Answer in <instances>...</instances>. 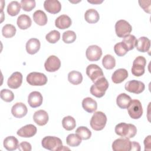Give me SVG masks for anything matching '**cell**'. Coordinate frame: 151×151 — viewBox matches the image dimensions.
<instances>
[{
  "label": "cell",
  "mask_w": 151,
  "mask_h": 151,
  "mask_svg": "<svg viewBox=\"0 0 151 151\" xmlns=\"http://www.w3.org/2000/svg\"><path fill=\"white\" fill-rule=\"evenodd\" d=\"M81 139L78 134L71 133L67 136L66 138L67 144L71 147H77L81 143Z\"/></svg>",
  "instance_id": "cell-36"
},
{
  "label": "cell",
  "mask_w": 151,
  "mask_h": 151,
  "mask_svg": "<svg viewBox=\"0 0 151 151\" xmlns=\"http://www.w3.org/2000/svg\"><path fill=\"white\" fill-rule=\"evenodd\" d=\"M124 87L127 91L137 94L142 93L144 91L145 86V84L142 81L133 80L127 81L125 84Z\"/></svg>",
  "instance_id": "cell-10"
},
{
  "label": "cell",
  "mask_w": 151,
  "mask_h": 151,
  "mask_svg": "<svg viewBox=\"0 0 151 151\" xmlns=\"http://www.w3.org/2000/svg\"><path fill=\"white\" fill-rule=\"evenodd\" d=\"M33 119L34 122L38 126H44L48 122V114L46 111L44 110H39L34 113Z\"/></svg>",
  "instance_id": "cell-19"
},
{
  "label": "cell",
  "mask_w": 151,
  "mask_h": 151,
  "mask_svg": "<svg viewBox=\"0 0 151 151\" xmlns=\"http://www.w3.org/2000/svg\"><path fill=\"white\" fill-rule=\"evenodd\" d=\"M18 149L20 151H31L32 147L29 142L24 141L19 144Z\"/></svg>",
  "instance_id": "cell-44"
},
{
  "label": "cell",
  "mask_w": 151,
  "mask_h": 151,
  "mask_svg": "<svg viewBox=\"0 0 151 151\" xmlns=\"http://www.w3.org/2000/svg\"><path fill=\"white\" fill-rule=\"evenodd\" d=\"M127 111L130 117L133 119H139L143 114V108L139 100H132L127 107Z\"/></svg>",
  "instance_id": "cell-7"
},
{
  "label": "cell",
  "mask_w": 151,
  "mask_h": 151,
  "mask_svg": "<svg viewBox=\"0 0 151 151\" xmlns=\"http://www.w3.org/2000/svg\"><path fill=\"white\" fill-rule=\"evenodd\" d=\"M43 101L42 94L37 91H32L29 93L28 97V103L29 105L32 108L40 107Z\"/></svg>",
  "instance_id": "cell-16"
},
{
  "label": "cell",
  "mask_w": 151,
  "mask_h": 151,
  "mask_svg": "<svg viewBox=\"0 0 151 151\" xmlns=\"http://www.w3.org/2000/svg\"><path fill=\"white\" fill-rule=\"evenodd\" d=\"M131 101V97L124 93L119 94L116 99V103L117 106L122 109H127Z\"/></svg>",
  "instance_id": "cell-25"
},
{
  "label": "cell",
  "mask_w": 151,
  "mask_h": 151,
  "mask_svg": "<svg viewBox=\"0 0 151 151\" xmlns=\"http://www.w3.org/2000/svg\"><path fill=\"white\" fill-rule=\"evenodd\" d=\"M107 123V117L102 111L95 112L90 120L91 127L96 131L101 130L104 129Z\"/></svg>",
  "instance_id": "cell-4"
},
{
  "label": "cell",
  "mask_w": 151,
  "mask_h": 151,
  "mask_svg": "<svg viewBox=\"0 0 151 151\" xmlns=\"http://www.w3.org/2000/svg\"><path fill=\"white\" fill-rule=\"evenodd\" d=\"M61 67V61L55 55H50L44 63V67L48 72H55Z\"/></svg>",
  "instance_id": "cell-13"
},
{
  "label": "cell",
  "mask_w": 151,
  "mask_h": 151,
  "mask_svg": "<svg viewBox=\"0 0 151 151\" xmlns=\"http://www.w3.org/2000/svg\"><path fill=\"white\" fill-rule=\"evenodd\" d=\"M114 51L116 55L119 57L124 56L128 52L126 48V47L122 42H118L114 45Z\"/></svg>",
  "instance_id": "cell-42"
},
{
  "label": "cell",
  "mask_w": 151,
  "mask_h": 151,
  "mask_svg": "<svg viewBox=\"0 0 151 151\" xmlns=\"http://www.w3.org/2000/svg\"><path fill=\"white\" fill-rule=\"evenodd\" d=\"M108 87L109 83L107 79L104 77H103L97 80L91 86L90 89V93L97 98H100L104 96Z\"/></svg>",
  "instance_id": "cell-2"
},
{
  "label": "cell",
  "mask_w": 151,
  "mask_h": 151,
  "mask_svg": "<svg viewBox=\"0 0 151 151\" xmlns=\"http://www.w3.org/2000/svg\"><path fill=\"white\" fill-rule=\"evenodd\" d=\"M63 41L66 44H71L76 40V34L73 31L68 30L63 34Z\"/></svg>",
  "instance_id": "cell-39"
},
{
  "label": "cell",
  "mask_w": 151,
  "mask_h": 151,
  "mask_svg": "<svg viewBox=\"0 0 151 151\" xmlns=\"http://www.w3.org/2000/svg\"><path fill=\"white\" fill-rule=\"evenodd\" d=\"M3 144L4 147L9 151L16 150L19 146L18 139L13 136L6 137L4 139Z\"/></svg>",
  "instance_id": "cell-26"
},
{
  "label": "cell",
  "mask_w": 151,
  "mask_h": 151,
  "mask_svg": "<svg viewBox=\"0 0 151 151\" xmlns=\"http://www.w3.org/2000/svg\"><path fill=\"white\" fill-rule=\"evenodd\" d=\"M139 4L140 6L147 13L150 14V6H151V1H139Z\"/></svg>",
  "instance_id": "cell-43"
},
{
  "label": "cell",
  "mask_w": 151,
  "mask_h": 151,
  "mask_svg": "<svg viewBox=\"0 0 151 151\" xmlns=\"http://www.w3.org/2000/svg\"><path fill=\"white\" fill-rule=\"evenodd\" d=\"M71 24L72 21L70 17L64 14L57 17L55 21V27L61 29H64L69 28Z\"/></svg>",
  "instance_id": "cell-21"
},
{
  "label": "cell",
  "mask_w": 151,
  "mask_h": 151,
  "mask_svg": "<svg viewBox=\"0 0 151 151\" xmlns=\"http://www.w3.org/2000/svg\"><path fill=\"white\" fill-rule=\"evenodd\" d=\"M86 55L90 61H98L102 55V50L98 45H90L86 50Z\"/></svg>",
  "instance_id": "cell-12"
},
{
  "label": "cell",
  "mask_w": 151,
  "mask_h": 151,
  "mask_svg": "<svg viewBox=\"0 0 151 151\" xmlns=\"http://www.w3.org/2000/svg\"><path fill=\"white\" fill-rule=\"evenodd\" d=\"M146 64V60L143 56L137 57L133 63L132 67V74L136 77L142 76L145 71V66Z\"/></svg>",
  "instance_id": "cell-8"
},
{
  "label": "cell",
  "mask_w": 151,
  "mask_h": 151,
  "mask_svg": "<svg viewBox=\"0 0 151 151\" xmlns=\"http://www.w3.org/2000/svg\"><path fill=\"white\" fill-rule=\"evenodd\" d=\"M86 74L93 83L104 77L102 69L99 65L94 64H90L87 67Z\"/></svg>",
  "instance_id": "cell-9"
},
{
  "label": "cell",
  "mask_w": 151,
  "mask_h": 151,
  "mask_svg": "<svg viewBox=\"0 0 151 151\" xmlns=\"http://www.w3.org/2000/svg\"><path fill=\"white\" fill-rule=\"evenodd\" d=\"M132 31L131 25L126 20L120 19L115 24V31L117 37L124 38L130 34Z\"/></svg>",
  "instance_id": "cell-6"
},
{
  "label": "cell",
  "mask_w": 151,
  "mask_h": 151,
  "mask_svg": "<svg viewBox=\"0 0 151 151\" xmlns=\"http://www.w3.org/2000/svg\"><path fill=\"white\" fill-rule=\"evenodd\" d=\"M17 24L21 29H27L31 27L32 21L28 15L22 14L18 17Z\"/></svg>",
  "instance_id": "cell-27"
},
{
  "label": "cell",
  "mask_w": 151,
  "mask_h": 151,
  "mask_svg": "<svg viewBox=\"0 0 151 151\" xmlns=\"http://www.w3.org/2000/svg\"><path fill=\"white\" fill-rule=\"evenodd\" d=\"M40 47V41L37 38H31L26 43L27 52L31 55L36 54L39 51Z\"/></svg>",
  "instance_id": "cell-22"
},
{
  "label": "cell",
  "mask_w": 151,
  "mask_h": 151,
  "mask_svg": "<svg viewBox=\"0 0 151 151\" xmlns=\"http://www.w3.org/2000/svg\"><path fill=\"white\" fill-rule=\"evenodd\" d=\"M88 2H90V3H91V4H100V3H101L103 1H94V2H91V1H88Z\"/></svg>",
  "instance_id": "cell-47"
},
{
  "label": "cell",
  "mask_w": 151,
  "mask_h": 151,
  "mask_svg": "<svg viewBox=\"0 0 151 151\" xmlns=\"http://www.w3.org/2000/svg\"><path fill=\"white\" fill-rule=\"evenodd\" d=\"M84 19L90 24H95L99 21L100 15L96 9H89L84 14Z\"/></svg>",
  "instance_id": "cell-28"
},
{
  "label": "cell",
  "mask_w": 151,
  "mask_h": 151,
  "mask_svg": "<svg viewBox=\"0 0 151 151\" xmlns=\"http://www.w3.org/2000/svg\"><path fill=\"white\" fill-rule=\"evenodd\" d=\"M62 125L64 129L66 130H72L76 127V120L74 118L70 116L64 117L62 120Z\"/></svg>",
  "instance_id": "cell-33"
},
{
  "label": "cell",
  "mask_w": 151,
  "mask_h": 151,
  "mask_svg": "<svg viewBox=\"0 0 151 151\" xmlns=\"http://www.w3.org/2000/svg\"><path fill=\"white\" fill-rule=\"evenodd\" d=\"M22 83V75L20 72L16 71L13 73L8 78L7 84L8 87L12 89L19 88Z\"/></svg>",
  "instance_id": "cell-14"
},
{
  "label": "cell",
  "mask_w": 151,
  "mask_h": 151,
  "mask_svg": "<svg viewBox=\"0 0 151 151\" xmlns=\"http://www.w3.org/2000/svg\"><path fill=\"white\" fill-rule=\"evenodd\" d=\"M128 77V72L124 68H119L112 74L111 80L115 84L122 83Z\"/></svg>",
  "instance_id": "cell-23"
},
{
  "label": "cell",
  "mask_w": 151,
  "mask_h": 151,
  "mask_svg": "<svg viewBox=\"0 0 151 151\" xmlns=\"http://www.w3.org/2000/svg\"><path fill=\"white\" fill-rule=\"evenodd\" d=\"M131 142L129 139L124 137L117 139L112 143V149L114 151H130Z\"/></svg>",
  "instance_id": "cell-11"
},
{
  "label": "cell",
  "mask_w": 151,
  "mask_h": 151,
  "mask_svg": "<svg viewBox=\"0 0 151 151\" xmlns=\"http://www.w3.org/2000/svg\"><path fill=\"white\" fill-rule=\"evenodd\" d=\"M1 99L5 102H11L14 99V94L12 91L8 89H2L0 92Z\"/></svg>",
  "instance_id": "cell-40"
},
{
  "label": "cell",
  "mask_w": 151,
  "mask_h": 151,
  "mask_svg": "<svg viewBox=\"0 0 151 151\" xmlns=\"http://www.w3.org/2000/svg\"><path fill=\"white\" fill-rule=\"evenodd\" d=\"M16 28L12 24H6L2 29V35L6 38L13 37L16 33Z\"/></svg>",
  "instance_id": "cell-35"
},
{
  "label": "cell",
  "mask_w": 151,
  "mask_h": 151,
  "mask_svg": "<svg viewBox=\"0 0 151 151\" xmlns=\"http://www.w3.org/2000/svg\"><path fill=\"white\" fill-rule=\"evenodd\" d=\"M82 107L88 113H93L97 110V103L91 97L84 98L82 101Z\"/></svg>",
  "instance_id": "cell-24"
},
{
  "label": "cell",
  "mask_w": 151,
  "mask_h": 151,
  "mask_svg": "<svg viewBox=\"0 0 151 151\" xmlns=\"http://www.w3.org/2000/svg\"><path fill=\"white\" fill-rule=\"evenodd\" d=\"M21 4L18 1H11L7 6V12L11 16H16L20 12Z\"/></svg>",
  "instance_id": "cell-31"
},
{
  "label": "cell",
  "mask_w": 151,
  "mask_h": 151,
  "mask_svg": "<svg viewBox=\"0 0 151 151\" xmlns=\"http://www.w3.org/2000/svg\"><path fill=\"white\" fill-rule=\"evenodd\" d=\"M28 112V109L25 104L21 102L16 103L11 109L12 114L16 118H22L24 117Z\"/></svg>",
  "instance_id": "cell-17"
},
{
  "label": "cell",
  "mask_w": 151,
  "mask_h": 151,
  "mask_svg": "<svg viewBox=\"0 0 151 151\" xmlns=\"http://www.w3.org/2000/svg\"><path fill=\"white\" fill-rule=\"evenodd\" d=\"M76 133L82 140H87L91 136V132L85 126H80L76 130Z\"/></svg>",
  "instance_id": "cell-37"
},
{
  "label": "cell",
  "mask_w": 151,
  "mask_h": 151,
  "mask_svg": "<svg viewBox=\"0 0 151 151\" xmlns=\"http://www.w3.org/2000/svg\"><path fill=\"white\" fill-rule=\"evenodd\" d=\"M37 127L34 125L29 124L20 128L17 134L22 137H31L37 133Z\"/></svg>",
  "instance_id": "cell-18"
},
{
  "label": "cell",
  "mask_w": 151,
  "mask_h": 151,
  "mask_svg": "<svg viewBox=\"0 0 151 151\" xmlns=\"http://www.w3.org/2000/svg\"><path fill=\"white\" fill-rule=\"evenodd\" d=\"M134 47L136 48L137 51L142 52L149 51L150 40L146 37H141L136 40Z\"/></svg>",
  "instance_id": "cell-20"
},
{
  "label": "cell",
  "mask_w": 151,
  "mask_h": 151,
  "mask_svg": "<svg viewBox=\"0 0 151 151\" xmlns=\"http://www.w3.org/2000/svg\"><path fill=\"white\" fill-rule=\"evenodd\" d=\"M150 137L151 136H147L144 140V145H145V150H150Z\"/></svg>",
  "instance_id": "cell-45"
},
{
  "label": "cell",
  "mask_w": 151,
  "mask_h": 151,
  "mask_svg": "<svg viewBox=\"0 0 151 151\" xmlns=\"http://www.w3.org/2000/svg\"><path fill=\"white\" fill-rule=\"evenodd\" d=\"M136 40H137L134 35L129 34L123 38V40L122 41V42L129 51L130 50H133L134 48Z\"/></svg>",
  "instance_id": "cell-32"
},
{
  "label": "cell",
  "mask_w": 151,
  "mask_h": 151,
  "mask_svg": "<svg viewBox=\"0 0 151 151\" xmlns=\"http://www.w3.org/2000/svg\"><path fill=\"white\" fill-rule=\"evenodd\" d=\"M27 83L34 86H41L45 85L48 81L47 76L39 72H31L27 76Z\"/></svg>",
  "instance_id": "cell-5"
},
{
  "label": "cell",
  "mask_w": 151,
  "mask_h": 151,
  "mask_svg": "<svg viewBox=\"0 0 151 151\" xmlns=\"http://www.w3.org/2000/svg\"><path fill=\"white\" fill-rule=\"evenodd\" d=\"M68 80L74 85H78L82 82L83 76L80 72L73 70L68 73Z\"/></svg>",
  "instance_id": "cell-30"
},
{
  "label": "cell",
  "mask_w": 151,
  "mask_h": 151,
  "mask_svg": "<svg viewBox=\"0 0 151 151\" xmlns=\"http://www.w3.org/2000/svg\"><path fill=\"white\" fill-rule=\"evenodd\" d=\"M33 19L37 24L40 26L46 25L48 21L47 15L41 10H37L34 12Z\"/></svg>",
  "instance_id": "cell-29"
},
{
  "label": "cell",
  "mask_w": 151,
  "mask_h": 151,
  "mask_svg": "<svg viewBox=\"0 0 151 151\" xmlns=\"http://www.w3.org/2000/svg\"><path fill=\"white\" fill-rule=\"evenodd\" d=\"M115 133L124 138L130 139L135 136L137 133V128L134 124L126 123H120L115 126Z\"/></svg>",
  "instance_id": "cell-1"
},
{
  "label": "cell",
  "mask_w": 151,
  "mask_h": 151,
  "mask_svg": "<svg viewBox=\"0 0 151 151\" xmlns=\"http://www.w3.org/2000/svg\"><path fill=\"white\" fill-rule=\"evenodd\" d=\"M44 9L49 13L55 14L61 9V4L58 0H46L44 2Z\"/></svg>",
  "instance_id": "cell-15"
},
{
  "label": "cell",
  "mask_w": 151,
  "mask_h": 151,
  "mask_svg": "<svg viewBox=\"0 0 151 151\" xmlns=\"http://www.w3.org/2000/svg\"><path fill=\"white\" fill-rule=\"evenodd\" d=\"M20 4L22 9L27 12L32 11L36 5L34 0H21Z\"/></svg>",
  "instance_id": "cell-41"
},
{
  "label": "cell",
  "mask_w": 151,
  "mask_h": 151,
  "mask_svg": "<svg viewBox=\"0 0 151 151\" xmlns=\"http://www.w3.org/2000/svg\"><path fill=\"white\" fill-rule=\"evenodd\" d=\"M60 33L59 31L57 30L51 31L45 35L46 40L51 44L56 43L60 40Z\"/></svg>",
  "instance_id": "cell-38"
},
{
  "label": "cell",
  "mask_w": 151,
  "mask_h": 151,
  "mask_svg": "<svg viewBox=\"0 0 151 151\" xmlns=\"http://www.w3.org/2000/svg\"><path fill=\"white\" fill-rule=\"evenodd\" d=\"M102 64L106 69L111 70L116 65V60L111 55L107 54L102 59Z\"/></svg>",
  "instance_id": "cell-34"
},
{
  "label": "cell",
  "mask_w": 151,
  "mask_h": 151,
  "mask_svg": "<svg viewBox=\"0 0 151 151\" xmlns=\"http://www.w3.org/2000/svg\"><path fill=\"white\" fill-rule=\"evenodd\" d=\"M42 146L49 150L59 151L63 150V143L61 140L55 136H45L41 142Z\"/></svg>",
  "instance_id": "cell-3"
},
{
  "label": "cell",
  "mask_w": 151,
  "mask_h": 151,
  "mask_svg": "<svg viewBox=\"0 0 151 151\" xmlns=\"http://www.w3.org/2000/svg\"><path fill=\"white\" fill-rule=\"evenodd\" d=\"M130 150L134 151H140V145L138 142L135 141L131 142V149Z\"/></svg>",
  "instance_id": "cell-46"
}]
</instances>
